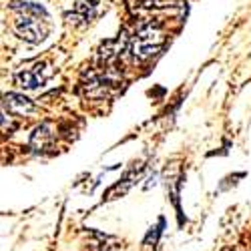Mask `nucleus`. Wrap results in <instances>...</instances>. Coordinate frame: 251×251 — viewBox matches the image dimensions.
Here are the masks:
<instances>
[{
    "mask_svg": "<svg viewBox=\"0 0 251 251\" xmlns=\"http://www.w3.org/2000/svg\"><path fill=\"white\" fill-rule=\"evenodd\" d=\"M165 43V32L159 25H145L141 26L129 43V52L137 60L151 58Z\"/></svg>",
    "mask_w": 251,
    "mask_h": 251,
    "instance_id": "f03ea898",
    "label": "nucleus"
},
{
    "mask_svg": "<svg viewBox=\"0 0 251 251\" xmlns=\"http://www.w3.org/2000/svg\"><path fill=\"white\" fill-rule=\"evenodd\" d=\"M14 12V32L26 43H43L50 30L49 12L36 2H16L12 4Z\"/></svg>",
    "mask_w": 251,
    "mask_h": 251,
    "instance_id": "f257e3e1",
    "label": "nucleus"
},
{
    "mask_svg": "<svg viewBox=\"0 0 251 251\" xmlns=\"http://www.w3.org/2000/svg\"><path fill=\"white\" fill-rule=\"evenodd\" d=\"M52 143H54V133H52L50 123L38 125V127L34 129V133H32V137H30V149L34 153H45L47 149L52 147Z\"/></svg>",
    "mask_w": 251,
    "mask_h": 251,
    "instance_id": "20e7f679",
    "label": "nucleus"
},
{
    "mask_svg": "<svg viewBox=\"0 0 251 251\" xmlns=\"http://www.w3.org/2000/svg\"><path fill=\"white\" fill-rule=\"evenodd\" d=\"M4 109H8L14 115H26V113H32L34 111V104L25 95L8 93V95H4Z\"/></svg>",
    "mask_w": 251,
    "mask_h": 251,
    "instance_id": "423d86ee",
    "label": "nucleus"
},
{
    "mask_svg": "<svg viewBox=\"0 0 251 251\" xmlns=\"http://www.w3.org/2000/svg\"><path fill=\"white\" fill-rule=\"evenodd\" d=\"M49 76H50V65L49 62H38L32 69H25V71L16 73L14 80L18 87H23L26 91H34L38 87H43L49 80Z\"/></svg>",
    "mask_w": 251,
    "mask_h": 251,
    "instance_id": "7ed1b4c3",
    "label": "nucleus"
},
{
    "mask_svg": "<svg viewBox=\"0 0 251 251\" xmlns=\"http://www.w3.org/2000/svg\"><path fill=\"white\" fill-rule=\"evenodd\" d=\"M95 14H97V2L95 0H78L75 10L71 14H67V20L73 23V25L85 26L95 18Z\"/></svg>",
    "mask_w": 251,
    "mask_h": 251,
    "instance_id": "39448f33",
    "label": "nucleus"
}]
</instances>
